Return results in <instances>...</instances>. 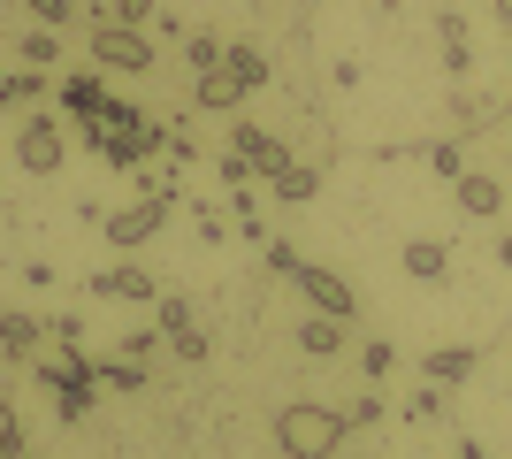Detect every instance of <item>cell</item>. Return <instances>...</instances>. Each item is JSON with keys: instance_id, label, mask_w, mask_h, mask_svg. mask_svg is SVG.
<instances>
[{"instance_id": "603a6c76", "label": "cell", "mask_w": 512, "mask_h": 459, "mask_svg": "<svg viewBox=\"0 0 512 459\" xmlns=\"http://www.w3.org/2000/svg\"><path fill=\"white\" fill-rule=\"evenodd\" d=\"M184 54H192V69H222L230 39H222V31H184Z\"/></svg>"}, {"instance_id": "d6986e66", "label": "cell", "mask_w": 512, "mask_h": 459, "mask_svg": "<svg viewBox=\"0 0 512 459\" xmlns=\"http://www.w3.org/2000/svg\"><path fill=\"white\" fill-rule=\"evenodd\" d=\"M421 161L436 176H444V184H459V176H467V138H428L421 146Z\"/></svg>"}, {"instance_id": "f35d334b", "label": "cell", "mask_w": 512, "mask_h": 459, "mask_svg": "<svg viewBox=\"0 0 512 459\" xmlns=\"http://www.w3.org/2000/svg\"><path fill=\"white\" fill-rule=\"evenodd\" d=\"M497 123H505V131H512V100H505V108H497Z\"/></svg>"}, {"instance_id": "4fadbf2b", "label": "cell", "mask_w": 512, "mask_h": 459, "mask_svg": "<svg viewBox=\"0 0 512 459\" xmlns=\"http://www.w3.org/2000/svg\"><path fill=\"white\" fill-rule=\"evenodd\" d=\"M344 345H352V322H337V314H306L299 322V352H314V360H337Z\"/></svg>"}, {"instance_id": "5bb4252c", "label": "cell", "mask_w": 512, "mask_h": 459, "mask_svg": "<svg viewBox=\"0 0 512 459\" xmlns=\"http://www.w3.org/2000/svg\"><path fill=\"white\" fill-rule=\"evenodd\" d=\"M92 375H100V391H123V398H138L153 383V368L146 360H130V352H107V360H92Z\"/></svg>"}, {"instance_id": "3957f363", "label": "cell", "mask_w": 512, "mask_h": 459, "mask_svg": "<svg viewBox=\"0 0 512 459\" xmlns=\"http://www.w3.org/2000/svg\"><path fill=\"white\" fill-rule=\"evenodd\" d=\"M16 161H23V176H54L69 161V131H62V115H46V108H31L16 123Z\"/></svg>"}, {"instance_id": "277c9868", "label": "cell", "mask_w": 512, "mask_h": 459, "mask_svg": "<svg viewBox=\"0 0 512 459\" xmlns=\"http://www.w3.org/2000/svg\"><path fill=\"white\" fill-rule=\"evenodd\" d=\"M169 207L176 199H153V192H138V199H123V207H107V245H115V253H138V245L153 238V230H161V222H169Z\"/></svg>"}, {"instance_id": "7a4b0ae2", "label": "cell", "mask_w": 512, "mask_h": 459, "mask_svg": "<svg viewBox=\"0 0 512 459\" xmlns=\"http://www.w3.org/2000/svg\"><path fill=\"white\" fill-rule=\"evenodd\" d=\"M92 69H123V77H153V39L146 23H92L85 31Z\"/></svg>"}, {"instance_id": "ba28073f", "label": "cell", "mask_w": 512, "mask_h": 459, "mask_svg": "<svg viewBox=\"0 0 512 459\" xmlns=\"http://www.w3.org/2000/svg\"><path fill=\"white\" fill-rule=\"evenodd\" d=\"M92 299H130V306H161V284H153L146 268H100V276H92Z\"/></svg>"}, {"instance_id": "9a60e30c", "label": "cell", "mask_w": 512, "mask_h": 459, "mask_svg": "<svg viewBox=\"0 0 512 459\" xmlns=\"http://www.w3.org/2000/svg\"><path fill=\"white\" fill-rule=\"evenodd\" d=\"M0 352H8V360H39L46 352V322L39 314H0Z\"/></svg>"}, {"instance_id": "4316f807", "label": "cell", "mask_w": 512, "mask_h": 459, "mask_svg": "<svg viewBox=\"0 0 512 459\" xmlns=\"http://www.w3.org/2000/svg\"><path fill=\"white\" fill-rule=\"evenodd\" d=\"M23 16L46 23V31H62V23H77V0H23Z\"/></svg>"}, {"instance_id": "60d3db41", "label": "cell", "mask_w": 512, "mask_h": 459, "mask_svg": "<svg viewBox=\"0 0 512 459\" xmlns=\"http://www.w3.org/2000/svg\"><path fill=\"white\" fill-rule=\"evenodd\" d=\"M77 8H85V0H77Z\"/></svg>"}, {"instance_id": "d4e9b609", "label": "cell", "mask_w": 512, "mask_h": 459, "mask_svg": "<svg viewBox=\"0 0 512 459\" xmlns=\"http://www.w3.org/2000/svg\"><path fill=\"white\" fill-rule=\"evenodd\" d=\"M222 62H230V69H237V77H245V85H253V92L268 85V54H260V46H230Z\"/></svg>"}, {"instance_id": "8fae6325", "label": "cell", "mask_w": 512, "mask_h": 459, "mask_svg": "<svg viewBox=\"0 0 512 459\" xmlns=\"http://www.w3.org/2000/svg\"><path fill=\"white\" fill-rule=\"evenodd\" d=\"M398 268H406L413 284H444V276H451V245H444V238H406Z\"/></svg>"}, {"instance_id": "e0dca14e", "label": "cell", "mask_w": 512, "mask_h": 459, "mask_svg": "<svg viewBox=\"0 0 512 459\" xmlns=\"http://www.w3.org/2000/svg\"><path fill=\"white\" fill-rule=\"evenodd\" d=\"M31 368H39V383H46V391H62V383H77V375H92V352L62 345V352H39Z\"/></svg>"}, {"instance_id": "cb8c5ba5", "label": "cell", "mask_w": 512, "mask_h": 459, "mask_svg": "<svg viewBox=\"0 0 512 459\" xmlns=\"http://www.w3.org/2000/svg\"><path fill=\"white\" fill-rule=\"evenodd\" d=\"M360 375H367V383H390V375H398V345H383V337L360 345Z\"/></svg>"}, {"instance_id": "8d00e7d4", "label": "cell", "mask_w": 512, "mask_h": 459, "mask_svg": "<svg viewBox=\"0 0 512 459\" xmlns=\"http://www.w3.org/2000/svg\"><path fill=\"white\" fill-rule=\"evenodd\" d=\"M497 261H505V268H512V230H505V238H497Z\"/></svg>"}, {"instance_id": "d6a6232c", "label": "cell", "mask_w": 512, "mask_h": 459, "mask_svg": "<svg viewBox=\"0 0 512 459\" xmlns=\"http://www.w3.org/2000/svg\"><path fill=\"white\" fill-rule=\"evenodd\" d=\"M214 169H222V184H230V192H245V184H260V176H253V161H245V153H222Z\"/></svg>"}, {"instance_id": "7c38bea8", "label": "cell", "mask_w": 512, "mask_h": 459, "mask_svg": "<svg viewBox=\"0 0 512 459\" xmlns=\"http://www.w3.org/2000/svg\"><path fill=\"white\" fill-rule=\"evenodd\" d=\"M436 46H444L451 77H474V46H467V16L459 8H436Z\"/></svg>"}, {"instance_id": "9c48e42d", "label": "cell", "mask_w": 512, "mask_h": 459, "mask_svg": "<svg viewBox=\"0 0 512 459\" xmlns=\"http://www.w3.org/2000/svg\"><path fill=\"white\" fill-rule=\"evenodd\" d=\"M54 92H62V115H77V123L107 115V77H100V69H69Z\"/></svg>"}, {"instance_id": "ffe728a7", "label": "cell", "mask_w": 512, "mask_h": 459, "mask_svg": "<svg viewBox=\"0 0 512 459\" xmlns=\"http://www.w3.org/2000/svg\"><path fill=\"white\" fill-rule=\"evenodd\" d=\"M16 54H23V69H54V62H62V31H46V23H31Z\"/></svg>"}, {"instance_id": "30bf717a", "label": "cell", "mask_w": 512, "mask_h": 459, "mask_svg": "<svg viewBox=\"0 0 512 459\" xmlns=\"http://www.w3.org/2000/svg\"><path fill=\"white\" fill-rule=\"evenodd\" d=\"M245 92H253V85H245V77H237V69L222 62V69H199V85H192V108H207V115H230L237 100H245Z\"/></svg>"}, {"instance_id": "74e56055", "label": "cell", "mask_w": 512, "mask_h": 459, "mask_svg": "<svg viewBox=\"0 0 512 459\" xmlns=\"http://www.w3.org/2000/svg\"><path fill=\"white\" fill-rule=\"evenodd\" d=\"M459 459H490V452H482V444H459Z\"/></svg>"}, {"instance_id": "2e32d148", "label": "cell", "mask_w": 512, "mask_h": 459, "mask_svg": "<svg viewBox=\"0 0 512 459\" xmlns=\"http://www.w3.org/2000/svg\"><path fill=\"white\" fill-rule=\"evenodd\" d=\"M421 375H428V383H444V391H459V383L474 375V352L467 345H436V352H421Z\"/></svg>"}, {"instance_id": "f546056e", "label": "cell", "mask_w": 512, "mask_h": 459, "mask_svg": "<svg viewBox=\"0 0 512 459\" xmlns=\"http://www.w3.org/2000/svg\"><path fill=\"white\" fill-rule=\"evenodd\" d=\"M23 452V414H16V398L0 391V459H16Z\"/></svg>"}, {"instance_id": "83f0119b", "label": "cell", "mask_w": 512, "mask_h": 459, "mask_svg": "<svg viewBox=\"0 0 512 459\" xmlns=\"http://www.w3.org/2000/svg\"><path fill=\"white\" fill-rule=\"evenodd\" d=\"M337 414H344V429H375V421H383V398H375V391H360V398H344Z\"/></svg>"}, {"instance_id": "7402d4cb", "label": "cell", "mask_w": 512, "mask_h": 459, "mask_svg": "<svg viewBox=\"0 0 512 459\" xmlns=\"http://www.w3.org/2000/svg\"><path fill=\"white\" fill-rule=\"evenodd\" d=\"M92 398H100V375H77V383H62V391H54V414H62V421H85Z\"/></svg>"}, {"instance_id": "1f68e13d", "label": "cell", "mask_w": 512, "mask_h": 459, "mask_svg": "<svg viewBox=\"0 0 512 459\" xmlns=\"http://www.w3.org/2000/svg\"><path fill=\"white\" fill-rule=\"evenodd\" d=\"M153 329H161V337L192 329V306H184V299H161V306H153Z\"/></svg>"}, {"instance_id": "ac0fdd59", "label": "cell", "mask_w": 512, "mask_h": 459, "mask_svg": "<svg viewBox=\"0 0 512 459\" xmlns=\"http://www.w3.org/2000/svg\"><path fill=\"white\" fill-rule=\"evenodd\" d=\"M46 92H54L46 69H0V108H31V100H46Z\"/></svg>"}, {"instance_id": "f1b7e54d", "label": "cell", "mask_w": 512, "mask_h": 459, "mask_svg": "<svg viewBox=\"0 0 512 459\" xmlns=\"http://www.w3.org/2000/svg\"><path fill=\"white\" fill-rule=\"evenodd\" d=\"M260 261H268V276H299V245H291V238H268V245H260Z\"/></svg>"}, {"instance_id": "8992f818", "label": "cell", "mask_w": 512, "mask_h": 459, "mask_svg": "<svg viewBox=\"0 0 512 459\" xmlns=\"http://www.w3.org/2000/svg\"><path fill=\"white\" fill-rule=\"evenodd\" d=\"M230 153H245V161H253V176H260V184L291 169V153H283V138H268L260 123H230Z\"/></svg>"}, {"instance_id": "ab89813d", "label": "cell", "mask_w": 512, "mask_h": 459, "mask_svg": "<svg viewBox=\"0 0 512 459\" xmlns=\"http://www.w3.org/2000/svg\"><path fill=\"white\" fill-rule=\"evenodd\" d=\"M16 459H31V452H16Z\"/></svg>"}, {"instance_id": "5b68a950", "label": "cell", "mask_w": 512, "mask_h": 459, "mask_svg": "<svg viewBox=\"0 0 512 459\" xmlns=\"http://www.w3.org/2000/svg\"><path fill=\"white\" fill-rule=\"evenodd\" d=\"M291 284L306 291V306H314V314H337V322H360V299H352V284H344V276H329V268H314V261H306L299 276H291Z\"/></svg>"}, {"instance_id": "44dd1931", "label": "cell", "mask_w": 512, "mask_h": 459, "mask_svg": "<svg viewBox=\"0 0 512 459\" xmlns=\"http://www.w3.org/2000/svg\"><path fill=\"white\" fill-rule=\"evenodd\" d=\"M268 192H276L283 207H306V199L321 192V176H314V169H299V161H291V169H283V176H268Z\"/></svg>"}, {"instance_id": "484cf974", "label": "cell", "mask_w": 512, "mask_h": 459, "mask_svg": "<svg viewBox=\"0 0 512 459\" xmlns=\"http://www.w3.org/2000/svg\"><path fill=\"white\" fill-rule=\"evenodd\" d=\"M169 352H176V360H184V368H199V360H207V352H214V337H207V329H176V337H169Z\"/></svg>"}, {"instance_id": "4dcf8cb0", "label": "cell", "mask_w": 512, "mask_h": 459, "mask_svg": "<svg viewBox=\"0 0 512 459\" xmlns=\"http://www.w3.org/2000/svg\"><path fill=\"white\" fill-rule=\"evenodd\" d=\"M444 414V383H421V391H406V421H436Z\"/></svg>"}, {"instance_id": "d590c367", "label": "cell", "mask_w": 512, "mask_h": 459, "mask_svg": "<svg viewBox=\"0 0 512 459\" xmlns=\"http://www.w3.org/2000/svg\"><path fill=\"white\" fill-rule=\"evenodd\" d=\"M490 16L505 23V39H512V0H490Z\"/></svg>"}, {"instance_id": "e575fe53", "label": "cell", "mask_w": 512, "mask_h": 459, "mask_svg": "<svg viewBox=\"0 0 512 459\" xmlns=\"http://www.w3.org/2000/svg\"><path fill=\"white\" fill-rule=\"evenodd\" d=\"M153 16V0H115V23H146Z\"/></svg>"}, {"instance_id": "6da1fadb", "label": "cell", "mask_w": 512, "mask_h": 459, "mask_svg": "<svg viewBox=\"0 0 512 459\" xmlns=\"http://www.w3.org/2000/svg\"><path fill=\"white\" fill-rule=\"evenodd\" d=\"M344 437H352V429H344L337 406H314V398L276 406V452H283V459H337Z\"/></svg>"}, {"instance_id": "836d02e7", "label": "cell", "mask_w": 512, "mask_h": 459, "mask_svg": "<svg viewBox=\"0 0 512 459\" xmlns=\"http://www.w3.org/2000/svg\"><path fill=\"white\" fill-rule=\"evenodd\" d=\"M451 123H459V131H474V123H490V108H482L474 92H459V100H451Z\"/></svg>"}, {"instance_id": "52a82bcc", "label": "cell", "mask_w": 512, "mask_h": 459, "mask_svg": "<svg viewBox=\"0 0 512 459\" xmlns=\"http://www.w3.org/2000/svg\"><path fill=\"white\" fill-rule=\"evenodd\" d=\"M451 199H459V215H474V222H497V215H505V176H490V169H467L459 184H451Z\"/></svg>"}]
</instances>
